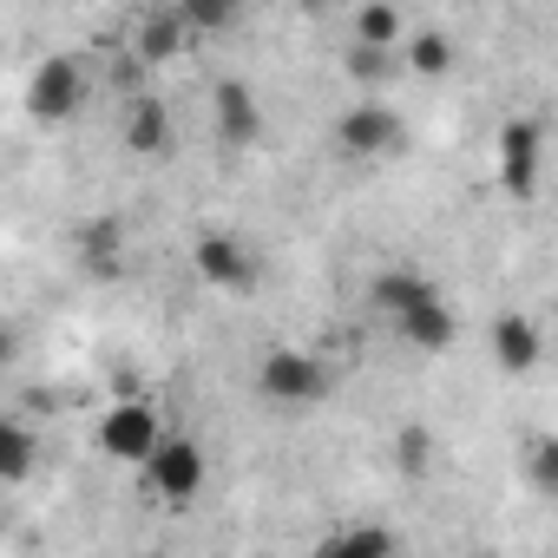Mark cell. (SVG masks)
Listing matches in <instances>:
<instances>
[{"mask_svg":"<svg viewBox=\"0 0 558 558\" xmlns=\"http://www.w3.org/2000/svg\"><path fill=\"white\" fill-rule=\"evenodd\" d=\"M243 14V0H178V21L191 34H230Z\"/></svg>","mask_w":558,"mask_h":558,"instance_id":"cell-16","label":"cell"},{"mask_svg":"<svg viewBox=\"0 0 558 558\" xmlns=\"http://www.w3.org/2000/svg\"><path fill=\"white\" fill-rule=\"evenodd\" d=\"M427 296H440L434 283H427V276H414V269H381L375 276V283H368V303L395 323V316H408L414 303H427Z\"/></svg>","mask_w":558,"mask_h":558,"instance_id":"cell-12","label":"cell"},{"mask_svg":"<svg viewBox=\"0 0 558 558\" xmlns=\"http://www.w3.org/2000/svg\"><path fill=\"white\" fill-rule=\"evenodd\" d=\"M525 480L545 493V499H558V440L545 434V440H525Z\"/></svg>","mask_w":558,"mask_h":558,"instance_id":"cell-18","label":"cell"},{"mask_svg":"<svg viewBox=\"0 0 558 558\" xmlns=\"http://www.w3.org/2000/svg\"><path fill=\"white\" fill-rule=\"evenodd\" d=\"M349 73H355V80H381V73H388V47L355 40V47H349Z\"/></svg>","mask_w":558,"mask_h":558,"instance_id":"cell-21","label":"cell"},{"mask_svg":"<svg viewBox=\"0 0 558 558\" xmlns=\"http://www.w3.org/2000/svg\"><path fill=\"white\" fill-rule=\"evenodd\" d=\"M256 395L276 401V408H316L329 395V368L303 349H269L256 362Z\"/></svg>","mask_w":558,"mask_h":558,"instance_id":"cell-2","label":"cell"},{"mask_svg":"<svg viewBox=\"0 0 558 558\" xmlns=\"http://www.w3.org/2000/svg\"><path fill=\"white\" fill-rule=\"evenodd\" d=\"M414 27H408V14L395 8V0H362V8H355V40H368V47H401Z\"/></svg>","mask_w":558,"mask_h":558,"instance_id":"cell-14","label":"cell"},{"mask_svg":"<svg viewBox=\"0 0 558 558\" xmlns=\"http://www.w3.org/2000/svg\"><path fill=\"white\" fill-rule=\"evenodd\" d=\"M138 473H145V493H151V499H165V506H191V499L204 493V480H210V453H204L191 434H165L158 453H151Z\"/></svg>","mask_w":558,"mask_h":558,"instance_id":"cell-1","label":"cell"},{"mask_svg":"<svg viewBox=\"0 0 558 558\" xmlns=\"http://www.w3.org/2000/svg\"><path fill=\"white\" fill-rule=\"evenodd\" d=\"M184 21L178 14H165V21H145V34H138V60H171L178 47H184Z\"/></svg>","mask_w":558,"mask_h":558,"instance_id":"cell-17","label":"cell"},{"mask_svg":"<svg viewBox=\"0 0 558 558\" xmlns=\"http://www.w3.org/2000/svg\"><path fill=\"white\" fill-rule=\"evenodd\" d=\"M210 112H217V138L223 145H256L263 138V106L250 99L243 80H217L210 86Z\"/></svg>","mask_w":558,"mask_h":558,"instance_id":"cell-10","label":"cell"},{"mask_svg":"<svg viewBox=\"0 0 558 558\" xmlns=\"http://www.w3.org/2000/svg\"><path fill=\"white\" fill-rule=\"evenodd\" d=\"M93 440H99V453H106V460L145 466V460L158 453V440H165V421H158V408H151V401H112V408L99 414Z\"/></svg>","mask_w":558,"mask_h":558,"instance_id":"cell-3","label":"cell"},{"mask_svg":"<svg viewBox=\"0 0 558 558\" xmlns=\"http://www.w3.org/2000/svg\"><path fill=\"white\" fill-rule=\"evenodd\" d=\"M401 60H408V73H421V80H447V73H453V40H447L440 27H414V34L401 40Z\"/></svg>","mask_w":558,"mask_h":558,"instance_id":"cell-13","label":"cell"},{"mask_svg":"<svg viewBox=\"0 0 558 558\" xmlns=\"http://www.w3.org/2000/svg\"><path fill=\"white\" fill-rule=\"evenodd\" d=\"M486 349H493V362H499L506 375H532V368H538V355H545V336H538V323H532V316L506 310V316L486 329Z\"/></svg>","mask_w":558,"mask_h":558,"instance_id":"cell-9","label":"cell"},{"mask_svg":"<svg viewBox=\"0 0 558 558\" xmlns=\"http://www.w3.org/2000/svg\"><path fill=\"white\" fill-rule=\"evenodd\" d=\"M336 145H342L349 158H381V151L401 145V119H395L381 99H362V106H349V112L336 119Z\"/></svg>","mask_w":558,"mask_h":558,"instance_id":"cell-5","label":"cell"},{"mask_svg":"<svg viewBox=\"0 0 558 558\" xmlns=\"http://www.w3.org/2000/svg\"><path fill=\"white\" fill-rule=\"evenodd\" d=\"M395 460H401V473H427L434 434H427V427H401V434H395Z\"/></svg>","mask_w":558,"mask_h":558,"instance_id":"cell-20","label":"cell"},{"mask_svg":"<svg viewBox=\"0 0 558 558\" xmlns=\"http://www.w3.org/2000/svg\"><path fill=\"white\" fill-rule=\"evenodd\" d=\"M538 151H545L538 119H512V125L499 132V184H506L512 197H532V191H538Z\"/></svg>","mask_w":558,"mask_h":558,"instance_id":"cell-7","label":"cell"},{"mask_svg":"<svg viewBox=\"0 0 558 558\" xmlns=\"http://www.w3.org/2000/svg\"><path fill=\"white\" fill-rule=\"evenodd\" d=\"M34 453H40V440H34V427L14 414V421H0V480L8 486H21L27 473H34Z\"/></svg>","mask_w":558,"mask_h":558,"instance_id":"cell-15","label":"cell"},{"mask_svg":"<svg viewBox=\"0 0 558 558\" xmlns=\"http://www.w3.org/2000/svg\"><path fill=\"white\" fill-rule=\"evenodd\" d=\"M86 106V73L73 66V60H40L34 66V86H27V112L40 119V125H60V119H73Z\"/></svg>","mask_w":558,"mask_h":558,"instance_id":"cell-4","label":"cell"},{"mask_svg":"<svg viewBox=\"0 0 558 558\" xmlns=\"http://www.w3.org/2000/svg\"><path fill=\"white\" fill-rule=\"evenodd\" d=\"M119 132H125V151H132V158H171V151H178L171 106H165V99H151V93L125 106V125H119Z\"/></svg>","mask_w":558,"mask_h":558,"instance_id":"cell-8","label":"cell"},{"mask_svg":"<svg viewBox=\"0 0 558 558\" xmlns=\"http://www.w3.org/2000/svg\"><path fill=\"white\" fill-rule=\"evenodd\" d=\"M191 263H197V276H204L210 290H243V283H256V256H250L243 236H230V230H204L197 250H191Z\"/></svg>","mask_w":558,"mask_h":558,"instance_id":"cell-6","label":"cell"},{"mask_svg":"<svg viewBox=\"0 0 558 558\" xmlns=\"http://www.w3.org/2000/svg\"><path fill=\"white\" fill-rule=\"evenodd\" d=\"M323 551H395V532L388 525H349V532H329Z\"/></svg>","mask_w":558,"mask_h":558,"instance_id":"cell-19","label":"cell"},{"mask_svg":"<svg viewBox=\"0 0 558 558\" xmlns=\"http://www.w3.org/2000/svg\"><path fill=\"white\" fill-rule=\"evenodd\" d=\"M296 8H303V14H323V8H329V0H296Z\"/></svg>","mask_w":558,"mask_h":558,"instance_id":"cell-22","label":"cell"},{"mask_svg":"<svg viewBox=\"0 0 558 558\" xmlns=\"http://www.w3.org/2000/svg\"><path fill=\"white\" fill-rule=\"evenodd\" d=\"M395 329H401V342L421 349V355H447L453 336H460V323H453V310H447L440 296H427V303H414L408 316H395Z\"/></svg>","mask_w":558,"mask_h":558,"instance_id":"cell-11","label":"cell"}]
</instances>
